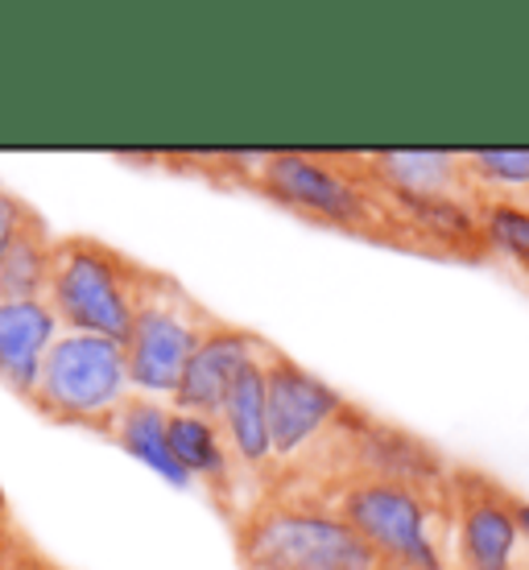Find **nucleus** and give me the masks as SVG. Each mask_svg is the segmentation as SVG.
I'll use <instances>...</instances> for the list:
<instances>
[{"instance_id":"f257e3e1","label":"nucleus","mask_w":529,"mask_h":570,"mask_svg":"<svg viewBox=\"0 0 529 570\" xmlns=\"http://www.w3.org/2000/svg\"><path fill=\"white\" fill-rule=\"evenodd\" d=\"M319 492L364 542V550L376 558V567H451V558H447V488L430 492V488L376 480V475H335Z\"/></svg>"},{"instance_id":"f03ea898","label":"nucleus","mask_w":529,"mask_h":570,"mask_svg":"<svg viewBox=\"0 0 529 570\" xmlns=\"http://www.w3.org/2000/svg\"><path fill=\"white\" fill-rule=\"evenodd\" d=\"M248 186L311 224L393 240L385 199L360 166V154H306V149L261 154L248 174Z\"/></svg>"},{"instance_id":"7ed1b4c3","label":"nucleus","mask_w":529,"mask_h":570,"mask_svg":"<svg viewBox=\"0 0 529 570\" xmlns=\"http://www.w3.org/2000/svg\"><path fill=\"white\" fill-rule=\"evenodd\" d=\"M236 546L248 570H376L323 492L261 497L236 517Z\"/></svg>"},{"instance_id":"20e7f679","label":"nucleus","mask_w":529,"mask_h":570,"mask_svg":"<svg viewBox=\"0 0 529 570\" xmlns=\"http://www.w3.org/2000/svg\"><path fill=\"white\" fill-rule=\"evenodd\" d=\"M149 277L154 269L137 265L112 244L91 236H62L55 240L46 302L58 314L62 331L125 343Z\"/></svg>"},{"instance_id":"39448f33","label":"nucleus","mask_w":529,"mask_h":570,"mask_svg":"<svg viewBox=\"0 0 529 570\" xmlns=\"http://www.w3.org/2000/svg\"><path fill=\"white\" fill-rule=\"evenodd\" d=\"M265 405H270L277 475L290 480L319 463L344 468V439L360 414L340 389H331L323 376L273 347V356L265 360Z\"/></svg>"},{"instance_id":"423d86ee","label":"nucleus","mask_w":529,"mask_h":570,"mask_svg":"<svg viewBox=\"0 0 529 570\" xmlns=\"http://www.w3.org/2000/svg\"><path fill=\"white\" fill-rule=\"evenodd\" d=\"M129 397L133 381L129 364H125V343L84 335V331H62L46 356L38 389L29 401L38 414H46L58 426H84L108 434Z\"/></svg>"},{"instance_id":"0eeeda50","label":"nucleus","mask_w":529,"mask_h":570,"mask_svg":"<svg viewBox=\"0 0 529 570\" xmlns=\"http://www.w3.org/2000/svg\"><path fill=\"white\" fill-rule=\"evenodd\" d=\"M215 314L186 294L183 285L154 269L141 294V306L133 314L125 335V364L137 397L170 401L186 372V360L195 356L203 331L212 327Z\"/></svg>"},{"instance_id":"6e6552de","label":"nucleus","mask_w":529,"mask_h":570,"mask_svg":"<svg viewBox=\"0 0 529 570\" xmlns=\"http://www.w3.org/2000/svg\"><path fill=\"white\" fill-rule=\"evenodd\" d=\"M447 558L459 570H521L517 500L492 475L451 468L447 480Z\"/></svg>"},{"instance_id":"1a4fd4ad","label":"nucleus","mask_w":529,"mask_h":570,"mask_svg":"<svg viewBox=\"0 0 529 570\" xmlns=\"http://www.w3.org/2000/svg\"><path fill=\"white\" fill-rule=\"evenodd\" d=\"M273 356V343L265 335L224 318H212V327L203 331L195 356L186 360V372L170 397V410L199 417H219L224 401H228L232 385L241 381L244 372Z\"/></svg>"},{"instance_id":"9d476101","label":"nucleus","mask_w":529,"mask_h":570,"mask_svg":"<svg viewBox=\"0 0 529 570\" xmlns=\"http://www.w3.org/2000/svg\"><path fill=\"white\" fill-rule=\"evenodd\" d=\"M381 199L393 224V240L439 257L488 261L476 195H381Z\"/></svg>"},{"instance_id":"9b49d317","label":"nucleus","mask_w":529,"mask_h":570,"mask_svg":"<svg viewBox=\"0 0 529 570\" xmlns=\"http://www.w3.org/2000/svg\"><path fill=\"white\" fill-rule=\"evenodd\" d=\"M340 475H376V480H398V484L443 492L451 468L418 434L360 414L344 439V471Z\"/></svg>"},{"instance_id":"f8f14e48","label":"nucleus","mask_w":529,"mask_h":570,"mask_svg":"<svg viewBox=\"0 0 529 570\" xmlns=\"http://www.w3.org/2000/svg\"><path fill=\"white\" fill-rule=\"evenodd\" d=\"M58 335L62 323L46 298H0V381L17 397H33Z\"/></svg>"},{"instance_id":"ddd939ff","label":"nucleus","mask_w":529,"mask_h":570,"mask_svg":"<svg viewBox=\"0 0 529 570\" xmlns=\"http://www.w3.org/2000/svg\"><path fill=\"white\" fill-rule=\"evenodd\" d=\"M219 430L228 439V451L236 459L241 475L248 480H277V455H273V434H270V405H265V360L253 364L241 381L232 385L224 410H219Z\"/></svg>"},{"instance_id":"4468645a","label":"nucleus","mask_w":529,"mask_h":570,"mask_svg":"<svg viewBox=\"0 0 529 570\" xmlns=\"http://www.w3.org/2000/svg\"><path fill=\"white\" fill-rule=\"evenodd\" d=\"M360 166L381 195H472L463 154L451 149H381L360 154Z\"/></svg>"},{"instance_id":"2eb2a0df","label":"nucleus","mask_w":529,"mask_h":570,"mask_svg":"<svg viewBox=\"0 0 529 570\" xmlns=\"http://www.w3.org/2000/svg\"><path fill=\"white\" fill-rule=\"evenodd\" d=\"M170 451L178 468L190 475V484L207 488L215 500H236L241 492V468L228 451V439L215 417L170 410Z\"/></svg>"},{"instance_id":"dca6fc26","label":"nucleus","mask_w":529,"mask_h":570,"mask_svg":"<svg viewBox=\"0 0 529 570\" xmlns=\"http://www.w3.org/2000/svg\"><path fill=\"white\" fill-rule=\"evenodd\" d=\"M108 439H112L125 455L137 459L141 468L161 475L170 488H190V475L178 468V459H174V451H170V405L133 393L129 405H125V410L116 414L112 426H108Z\"/></svg>"},{"instance_id":"f3484780","label":"nucleus","mask_w":529,"mask_h":570,"mask_svg":"<svg viewBox=\"0 0 529 570\" xmlns=\"http://www.w3.org/2000/svg\"><path fill=\"white\" fill-rule=\"evenodd\" d=\"M463 178L480 203H529V149H468Z\"/></svg>"},{"instance_id":"a211bd4d","label":"nucleus","mask_w":529,"mask_h":570,"mask_svg":"<svg viewBox=\"0 0 529 570\" xmlns=\"http://www.w3.org/2000/svg\"><path fill=\"white\" fill-rule=\"evenodd\" d=\"M50 261H55V236L38 215L0 257V298H46Z\"/></svg>"},{"instance_id":"6ab92c4d","label":"nucleus","mask_w":529,"mask_h":570,"mask_svg":"<svg viewBox=\"0 0 529 570\" xmlns=\"http://www.w3.org/2000/svg\"><path fill=\"white\" fill-rule=\"evenodd\" d=\"M484 257L529 277V203H480Z\"/></svg>"},{"instance_id":"aec40b11","label":"nucleus","mask_w":529,"mask_h":570,"mask_svg":"<svg viewBox=\"0 0 529 570\" xmlns=\"http://www.w3.org/2000/svg\"><path fill=\"white\" fill-rule=\"evenodd\" d=\"M33 219H38V212H33L29 203L17 199L13 190H4V186H0V257L9 253V244H13L17 236L33 224Z\"/></svg>"},{"instance_id":"412c9836","label":"nucleus","mask_w":529,"mask_h":570,"mask_svg":"<svg viewBox=\"0 0 529 570\" xmlns=\"http://www.w3.org/2000/svg\"><path fill=\"white\" fill-rule=\"evenodd\" d=\"M46 558L33 550V546L21 538V533H9L0 542V570H42Z\"/></svg>"},{"instance_id":"4be33fe9","label":"nucleus","mask_w":529,"mask_h":570,"mask_svg":"<svg viewBox=\"0 0 529 570\" xmlns=\"http://www.w3.org/2000/svg\"><path fill=\"white\" fill-rule=\"evenodd\" d=\"M517 521H521V570H529V500H517Z\"/></svg>"},{"instance_id":"5701e85b","label":"nucleus","mask_w":529,"mask_h":570,"mask_svg":"<svg viewBox=\"0 0 529 570\" xmlns=\"http://www.w3.org/2000/svg\"><path fill=\"white\" fill-rule=\"evenodd\" d=\"M9 538V525H4V497H0V542Z\"/></svg>"},{"instance_id":"b1692460","label":"nucleus","mask_w":529,"mask_h":570,"mask_svg":"<svg viewBox=\"0 0 529 570\" xmlns=\"http://www.w3.org/2000/svg\"><path fill=\"white\" fill-rule=\"evenodd\" d=\"M42 570H62V567H55V562H46V567Z\"/></svg>"},{"instance_id":"393cba45","label":"nucleus","mask_w":529,"mask_h":570,"mask_svg":"<svg viewBox=\"0 0 529 570\" xmlns=\"http://www.w3.org/2000/svg\"><path fill=\"white\" fill-rule=\"evenodd\" d=\"M376 570H398V567H376Z\"/></svg>"},{"instance_id":"a878e982","label":"nucleus","mask_w":529,"mask_h":570,"mask_svg":"<svg viewBox=\"0 0 529 570\" xmlns=\"http://www.w3.org/2000/svg\"><path fill=\"white\" fill-rule=\"evenodd\" d=\"M443 570H459V567H443Z\"/></svg>"}]
</instances>
